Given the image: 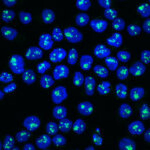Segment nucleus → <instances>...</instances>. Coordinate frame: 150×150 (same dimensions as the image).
<instances>
[{"mask_svg":"<svg viewBox=\"0 0 150 150\" xmlns=\"http://www.w3.org/2000/svg\"><path fill=\"white\" fill-rule=\"evenodd\" d=\"M9 69L14 74H23L25 71V61L19 54L12 55L9 59Z\"/></svg>","mask_w":150,"mask_h":150,"instance_id":"obj_1","label":"nucleus"},{"mask_svg":"<svg viewBox=\"0 0 150 150\" xmlns=\"http://www.w3.org/2000/svg\"><path fill=\"white\" fill-rule=\"evenodd\" d=\"M63 35L65 36L66 40L68 42L72 43V44H77V43H80L83 40V34L75 27H66L63 30Z\"/></svg>","mask_w":150,"mask_h":150,"instance_id":"obj_2","label":"nucleus"},{"mask_svg":"<svg viewBox=\"0 0 150 150\" xmlns=\"http://www.w3.org/2000/svg\"><path fill=\"white\" fill-rule=\"evenodd\" d=\"M67 97H68L67 89H66V87L62 86V85L55 87L51 93L52 102L55 104H60L61 102H63L65 99H67Z\"/></svg>","mask_w":150,"mask_h":150,"instance_id":"obj_3","label":"nucleus"},{"mask_svg":"<svg viewBox=\"0 0 150 150\" xmlns=\"http://www.w3.org/2000/svg\"><path fill=\"white\" fill-rule=\"evenodd\" d=\"M40 119L35 115H30L24 119L23 126L28 130V131H35L40 127Z\"/></svg>","mask_w":150,"mask_h":150,"instance_id":"obj_4","label":"nucleus"},{"mask_svg":"<svg viewBox=\"0 0 150 150\" xmlns=\"http://www.w3.org/2000/svg\"><path fill=\"white\" fill-rule=\"evenodd\" d=\"M68 75H69L68 67L64 64H59L57 66H55L52 73V77L54 78V80H60V79L67 78Z\"/></svg>","mask_w":150,"mask_h":150,"instance_id":"obj_5","label":"nucleus"},{"mask_svg":"<svg viewBox=\"0 0 150 150\" xmlns=\"http://www.w3.org/2000/svg\"><path fill=\"white\" fill-rule=\"evenodd\" d=\"M25 57L28 60H31V61L39 60L43 57V50L40 47L30 46L25 51Z\"/></svg>","mask_w":150,"mask_h":150,"instance_id":"obj_6","label":"nucleus"},{"mask_svg":"<svg viewBox=\"0 0 150 150\" xmlns=\"http://www.w3.org/2000/svg\"><path fill=\"white\" fill-rule=\"evenodd\" d=\"M38 45L42 50H50L53 46V39L52 36L49 33H43L42 35H40L39 39H38Z\"/></svg>","mask_w":150,"mask_h":150,"instance_id":"obj_7","label":"nucleus"},{"mask_svg":"<svg viewBox=\"0 0 150 150\" xmlns=\"http://www.w3.org/2000/svg\"><path fill=\"white\" fill-rule=\"evenodd\" d=\"M66 55H67V51L64 48H55L50 53L49 59L51 60L52 63H58V62H61L66 57Z\"/></svg>","mask_w":150,"mask_h":150,"instance_id":"obj_8","label":"nucleus"},{"mask_svg":"<svg viewBox=\"0 0 150 150\" xmlns=\"http://www.w3.org/2000/svg\"><path fill=\"white\" fill-rule=\"evenodd\" d=\"M90 27L96 33H103L108 27V22L106 20H101V19H92L90 21Z\"/></svg>","mask_w":150,"mask_h":150,"instance_id":"obj_9","label":"nucleus"},{"mask_svg":"<svg viewBox=\"0 0 150 150\" xmlns=\"http://www.w3.org/2000/svg\"><path fill=\"white\" fill-rule=\"evenodd\" d=\"M128 131L130 132V134L132 135H140L144 132L145 130V126L142 123V121H139V120H135L131 123L128 124L127 127Z\"/></svg>","mask_w":150,"mask_h":150,"instance_id":"obj_10","label":"nucleus"},{"mask_svg":"<svg viewBox=\"0 0 150 150\" xmlns=\"http://www.w3.org/2000/svg\"><path fill=\"white\" fill-rule=\"evenodd\" d=\"M77 111L83 116H89L93 112V104L89 101H82L77 105Z\"/></svg>","mask_w":150,"mask_h":150,"instance_id":"obj_11","label":"nucleus"},{"mask_svg":"<svg viewBox=\"0 0 150 150\" xmlns=\"http://www.w3.org/2000/svg\"><path fill=\"white\" fill-rule=\"evenodd\" d=\"M145 70H146L145 64H143L140 61H136L130 66V68L128 69V71H129V73H131V75H133V76L138 77L145 73Z\"/></svg>","mask_w":150,"mask_h":150,"instance_id":"obj_12","label":"nucleus"},{"mask_svg":"<svg viewBox=\"0 0 150 150\" xmlns=\"http://www.w3.org/2000/svg\"><path fill=\"white\" fill-rule=\"evenodd\" d=\"M96 81L92 76H87L84 79V89H85V93L87 96H92L95 90Z\"/></svg>","mask_w":150,"mask_h":150,"instance_id":"obj_13","label":"nucleus"},{"mask_svg":"<svg viewBox=\"0 0 150 150\" xmlns=\"http://www.w3.org/2000/svg\"><path fill=\"white\" fill-rule=\"evenodd\" d=\"M118 148L120 150H135L136 149V142L131 138L124 137L118 142Z\"/></svg>","mask_w":150,"mask_h":150,"instance_id":"obj_14","label":"nucleus"},{"mask_svg":"<svg viewBox=\"0 0 150 150\" xmlns=\"http://www.w3.org/2000/svg\"><path fill=\"white\" fill-rule=\"evenodd\" d=\"M1 34L7 40H14L18 35L17 29L10 27V26H2L1 27Z\"/></svg>","mask_w":150,"mask_h":150,"instance_id":"obj_15","label":"nucleus"},{"mask_svg":"<svg viewBox=\"0 0 150 150\" xmlns=\"http://www.w3.org/2000/svg\"><path fill=\"white\" fill-rule=\"evenodd\" d=\"M51 142H52V139H51V137L49 136V134H43L36 139L35 144L39 149L45 150L50 146Z\"/></svg>","mask_w":150,"mask_h":150,"instance_id":"obj_16","label":"nucleus"},{"mask_svg":"<svg viewBox=\"0 0 150 150\" xmlns=\"http://www.w3.org/2000/svg\"><path fill=\"white\" fill-rule=\"evenodd\" d=\"M93 52L96 57L99 58V59H102V58H106V57L109 56L110 53H111V50L103 44H97L95 47H94Z\"/></svg>","mask_w":150,"mask_h":150,"instance_id":"obj_17","label":"nucleus"},{"mask_svg":"<svg viewBox=\"0 0 150 150\" xmlns=\"http://www.w3.org/2000/svg\"><path fill=\"white\" fill-rule=\"evenodd\" d=\"M106 43L109 44L110 46L119 48L123 43V37L120 33H114V34H112L110 37H108L106 39Z\"/></svg>","mask_w":150,"mask_h":150,"instance_id":"obj_18","label":"nucleus"},{"mask_svg":"<svg viewBox=\"0 0 150 150\" xmlns=\"http://www.w3.org/2000/svg\"><path fill=\"white\" fill-rule=\"evenodd\" d=\"M144 94H145V90L143 87L136 86V87H133L131 90H130L129 97L132 101H139L143 98Z\"/></svg>","mask_w":150,"mask_h":150,"instance_id":"obj_19","label":"nucleus"},{"mask_svg":"<svg viewBox=\"0 0 150 150\" xmlns=\"http://www.w3.org/2000/svg\"><path fill=\"white\" fill-rule=\"evenodd\" d=\"M118 114L123 119H127L130 116H132L133 114V110L131 108V106L128 103H123L120 105L119 109H118Z\"/></svg>","mask_w":150,"mask_h":150,"instance_id":"obj_20","label":"nucleus"},{"mask_svg":"<svg viewBox=\"0 0 150 150\" xmlns=\"http://www.w3.org/2000/svg\"><path fill=\"white\" fill-rule=\"evenodd\" d=\"M93 63V58L89 54H83L80 57V68L83 71H87L91 68Z\"/></svg>","mask_w":150,"mask_h":150,"instance_id":"obj_21","label":"nucleus"},{"mask_svg":"<svg viewBox=\"0 0 150 150\" xmlns=\"http://www.w3.org/2000/svg\"><path fill=\"white\" fill-rule=\"evenodd\" d=\"M52 115H53V117L56 118V119H58V120L63 119V118H65L67 116L66 107H64V106L59 105V104H58L57 106H55V107L53 108Z\"/></svg>","mask_w":150,"mask_h":150,"instance_id":"obj_22","label":"nucleus"},{"mask_svg":"<svg viewBox=\"0 0 150 150\" xmlns=\"http://www.w3.org/2000/svg\"><path fill=\"white\" fill-rule=\"evenodd\" d=\"M22 80L25 84L27 85H31L33 84L36 80V75L35 72L32 69H27L24 71V73L22 74Z\"/></svg>","mask_w":150,"mask_h":150,"instance_id":"obj_23","label":"nucleus"},{"mask_svg":"<svg viewBox=\"0 0 150 150\" xmlns=\"http://www.w3.org/2000/svg\"><path fill=\"white\" fill-rule=\"evenodd\" d=\"M90 17L87 13H84V12H81V13L77 14L76 17H75V23L76 25H78L79 27H84L87 24L90 22Z\"/></svg>","mask_w":150,"mask_h":150,"instance_id":"obj_24","label":"nucleus"},{"mask_svg":"<svg viewBox=\"0 0 150 150\" xmlns=\"http://www.w3.org/2000/svg\"><path fill=\"white\" fill-rule=\"evenodd\" d=\"M72 130L77 133V134H82V133L85 132L86 130V125H85V122L83 121L82 119H76L75 122L72 124Z\"/></svg>","mask_w":150,"mask_h":150,"instance_id":"obj_25","label":"nucleus"},{"mask_svg":"<svg viewBox=\"0 0 150 150\" xmlns=\"http://www.w3.org/2000/svg\"><path fill=\"white\" fill-rule=\"evenodd\" d=\"M41 17H42V20L44 23L50 24L54 21L55 13L51 9H44V10L42 11V13H41Z\"/></svg>","mask_w":150,"mask_h":150,"instance_id":"obj_26","label":"nucleus"},{"mask_svg":"<svg viewBox=\"0 0 150 150\" xmlns=\"http://www.w3.org/2000/svg\"><path fill=\"white\" fill-rule=\"evenodd\" d=\"M72 123L69 119L67 118H63V119L60 120L59 124H58V127H59V130L63 133H68L70 130L72 129Z\"/></svg>","mask_w":150,"mask_h":150,"instance_id":"obj_27","label":"nucleus"},{"mask_svg":"<svg viewBox=\"0 0 150 150\" xmlns=\"http://www.w3.org/2000/svg\"><path fill=\"white\" fill-rule=\"evenodd\" d=\"M54 84V78L50 75H42L40 78V86L44 89H48Z\"/></svg>","mask_w":150,"mask_h":150,"instance_id":"obj_28","label":"nucleus"},{"mask_svg":"<svg viewBox=\"0 0 150 150\" xmlns=\"http://www.w3.org/2000/svg\"><path fill=\"white\" fill-rule=\"evenodd\" d=\"M116 96L119 99H125L127 96V86L123 83H118L115 86Z\"/></svg>","mask_w":150,"mask_h":150,"instance_id":"obj_29","label":"nucleus"},{"mask_svg":"<svg viewBox=\"0 0 150 150\" xmlns=\"http://www.w3.org/2000/svg\"><path fill=\"white\" fill-rule=\"evenodd\" d=\"M30 137H31V133L29 132L27 129L26 130H19L15 135V139L17 140L19 143H23V142L27 141V140H29Z\"/></svg>","mask_w":150,"mask_h":150,"instance_id":"obj_30","label":"nucleus"},{"mask_svg":"<svg viewBox=\"0 0 150 150\" xmlns=\"http://www.w3.org/2000/svg\"><path fill=\"white\" fill-rule=\"evenodd\" d=\"M137 12L141 17L143 18H149L150 16V5L149 3H143L137 7Z\"/></svg>","mask_w":150,"mask_h":150,"instance_id":"obj_31","label":"nucleus"},{"mask_svg":"<svg viewBox=\"0 0 150 150\" xmlns=\"http://www.w3.org/2000/svg\"><path fill=\"white\" fill-rule=\"evenodd\" d=\"M111 83L108 81H103L97 86V92L99 95H107L110 92Z\"/></svg>","mask_w":150,"mask_h":150,"instance_id":"obj_32","label":"nucleus"},{"mask_svg":"<svg viewBox=\"0 0 150 150\" xmlns=\"http://www.w3.org/2000/svg\"><path fill=\"white\" fill-rule=\"evenodd\" d=\"M105 64L107 66L108 70L110 71H115L118 68V59L112 56H108L105 58Z\"/></svg>","mask_w":150,"mask_h":150,"instance_id":"obj_33","label":"nucleus"},{"mask_svg":"<svg viewBox=\"0 0 150 150\" xmlns=\"http://www.w3.org/2000/svg\"><path fill=\"white\" fill-rule=\"evenodd\" d=\"M15 18V12L11 9H5L1 13V20L4 22H10Z\"/></svg>","mask_w":150,"mask_h":150,"instance_id":"obj_34","label":"nucleus"},{"mask_svg":"<svg viewBox=\"0 0 150 150\" xmlns=\"http://www.w3.org/2000/svg\"><path fill=\"white\" fill-rule=\"evenodd\" d=\"M93 71L95 74H97L101 78H106L109 75V71L106 67L102 66V65H96L93 67Z\"/></svg>","mask_w":150,"mask_h":150,"instance_id":"obj_35","label":"nucleus"},{"mask_svg":"<svg viewBox=\"0 0 150 150\" xmlns=\"http://www.w3.org/2000/svg\"><path fill=\"white\" fill-rule=\"evenodd\" d=\"M19 20L23 25H27L30 24L32 21V14L30 12H25V11H20L19 12Z\"/></svg>","mask_w":150,"mask_h":150,"instance_id":"obj_36","label":"nucleus"},{"mask_svg":"<svg viewBox=\"0 0 150 150\" xmlns=\"http://www.w3.org/2000/svg\"><path fill=\"white\" fill-rule=\"evenodd\" d=\"M129 75V71L126 66H120L116 70V76L119 80H125Z\"/></svg>","mask_w":150,"mask_h":150,"instance_id":"obj_37","label":"nucleus"},{"mask_svg":"<svg viewBox=\"0 0 150 150\" xmlns=\"http://www.w3.org/2000/svg\"><path fill=\"white\" fill-rule=\"evenodd\" d=\"M78 60V51L74 48L70 49V51L68 53V57H67V62L69 65H75Z\"/></svg>","mask_w":150,"mask_h":150,"instance_id":"obj_38","label":"nucleus"},{"mask_svg":"<svg viewBox=\"0 0 150 150\" xmlns=\"http://www.w3.org/2000/svg\"><path fill=\"white\" fill-rule=\"evenodd\" d=\"M127 32L130 36H138L141 33V27L137 24H130L127 26Z\"/></svg>","mask_w":150,"mask_h":150,"instance_id":"obj_39","label":"nucleus"},{"mask_svg":"<svg viewBox=\"0 0 150 150\" xmlns=\"http://www.w3.org/2000/svg\"><path fill=\"white\" fill-rule=\"evenodd\" d=\"M84 76L81 71H75L73 76V84L77 87H80L84 83Z\"/></svg>","mask_w":150,"mask_h":150,"instance_id":"obj_40","label":"nucleus"},{"mask_svg":"<svg viewBox=\"0 0 150 150\" xmlns=\"http://www.w3.org/2000/svg\"><path fill=\"white\" fill-rule=\"evenodd\" d=\"M139 114H140V117H141L143 120L149 119V118H150V107H149L148 104L144 103L143 105L140 107Z\"/></svg>","mask_w":150,"mask_h":150,"instance_id":"obj_41","label":"nucleus"},{"mask_svg":"<svg viewBox=\"0 0 150 150\" xmlns=\"http://www.w3.org/2000/svg\"><path fill=\"white\" fill-rule=\"evenodd\" d=\"M116 58L119 59L120 61H122L123 63H127L131 59V54H130V52L125 51V50H120L116 54Z\"/></svg>","mask_w":150,"mask_h":150,"instance_id":"obj_42","label":"nucleus"},{"mask_svg":"<svg viewBox=\"0 0 150 150\" xmlns=\"http://www.w3.org/2000/svg\"><path fill=\"white\" fill-rule=\"evenodd\" d=\"M14 138L11 136V135L7 134L5 135V138H4V142H3V149L4 150H11L14 147Z\"/></svg>","mask_w":150,"mask_h":150,"instance_id":"obj_43","label":"nucleus"},{"mask_svg":"<svg viewBox=\"0 0 150 150\" xmlns=\"http://www.w3.org/2000/svg\"><path fill=\"white\" fill-rule=\"evenodd\" d=\"M125 21L123 18H116L112 22V28L117 31H123L125 29Z\"/></svg>","mask_w":150,"mask_h":150,"instance_id":"obj_44","label":"nucleus"},{"mask_svg":"<svg viewBox=\"0 0 150 150\" xmlns=\"http://www.w3.org/2000/svg\"><path fill=\"white\" fill-rule=\"evenodd\" d=\"M76 7L80 11H87L91 7V1H89V0H77Z\"/></svg>","mask_w":150,"mask_h":150,"instance_id":"obj_45","label":"nucleus"},{"mask_svg":"<svg viewBox=\"0 0 150 150\" xmlns=\"http://www.w3.org/2000/svg\"><path fill=\"white\" fill-rule=\"evenodd\" d=\"M52 39L53 41H56V42H60V41L63 40V32L60 29V27H55L52 31Z\"/></svg>","mask_w":150,"mask_h":150,"instance_id":"obj_46","label":"nucleus"},{"mask_svg":"<svg viewBox=\"0 0 150 150\" xmlns=\"http://www.w3.org/2000/svg\"><path fill=\"white\" fill-rule=\"evenodd\" d=\"M58 130H59V127H58V124L53 121H49L46 125V131L49 135H55L57 134Z\"/></svg>","mask_w":150,"mask_h":150,"instance_id":"obj_47","label":"nucleus"},{"mask_svg":"<svg viewBox=\"0 0 150 150\" xmlns=\"http://www.w3.org/2000/svg\"><path fill=\"white\" fill-rule=\"evenodd\" d=\"M104 17H105L107 20H114V19L117 18V15H118V12L115 10V9H112V8H108V9H105L104 10V13H103Z\"/></svg>","mask_w":150,"mask_h":150,"instance_id":"obj_48","label":"nucleus"},{"mask_svg":"<svg viewBox=\"0 0 150 150\" xmlns=\"http://www.w3.org/2000/svg\"><path fill=\"white\" fill-rule=\"evenodd\" d=\"M52 143L55 146H63L66 144V138L63 135H59V134H55L52 138Z\"/></svg>","mask_w":150,"mask_h":150,"instance_id":"obj_49","label":"nucleus"},{"mask_svg":"<svg viewBox=\"0 0 150 150\" xmlns=\"http://www.w3.org/2000/svg\"><path fill=\"white\" fill-rule=\"evenodd\" d=\"M51 67V64L48 61H42L40 63L37 64V72L39 74H44L47 70H49V68Z\"/></svg>","mask_w":150,"mask_h":150,"instance_id":"obj_50","label":"nucleus"},{"mask_svg":"<svg viewBox=\"0 0 150 150\" xmlns=\"http://www.w3.org/2000/svg\"><path fill=\"white\" fill-rule=\"evenodd\" d=\"M140 62L143 64H149L150 62V50H143L140 54Z\"/></svg>","mask_w":150,"mask_h":150,"instance_id":"obj_51","label":"nucleus"},{"mask_svg":"<svg viewBox=\"0 0 150 150\" xmlns=\"http://www.w3.org/2000/svg\"><path fill=\"white\" fill-rule=\"evenodd\" d=\"M13 80V76L9 72H2L0 74V81L2 83H10Z\"/></svg>","mask_w":150,"mask_h":150,"instance_id":"obj_52","label":"nucleus"},{"mask_svg":"<svg viewBox=\"0 0 150 150\" xmlns=\"http://www.w3.org/2000/svg\"><path fill=\"white\" fill-rule=\"evenodd\" d=\"M16 87H17V85H16L15 83H9L8 85H6L2 90L4 91V93H11V92H13V91H15Z\"/></svg>","mask_w":150,"mask_h":150,"instance_id":"obj_53","label":"nucleus"},{"mask_svg":"<svg viewBox=\"0 0 150 150\" xmlns=\"http://www.w3.org/2000/svg\"><path fill=\"white\" fill-rule=\"evenodd\" d=\"M92 138H93L94 144H95L96 146H100V145H102L103 139L99 134H97V133H94V134L92 135Z\"/></svg>","mask_w":150,"mask_h":150,"instance_id":"obj_54","label":"nucleus"},{"mask_svg":"<svg viewBox=\"0 0 150 150\" xmlns=\"http://www.w3.org/2000/svg\"><path fill=\"white\" fill-rule=\"evenodd\" d=\"M97 3L99 4V6L103 7V8H105V9H108L111 7L112 1H111V0H98Z\"/></svg>","mask_w":150,"mask_h":150,"instance_id":"obj_55","label":"nucleus"},{"mask_svg":"<svg viewBox=\"0 0 150 150\" xmlns=\"http://www.w3.org/2000/svg\"><path fill=\"white\" fill-rule=\"evenodd\" d=\"M142 29H143V31L145 33L150 34V19L149 18H147L144 20L143 24H142Z\"/></svg>","mask_w":150,"mask_h":150,"instance_id":"obj_56","label":"nucleus"},{"mask_svg":"<svg viewBox=\"0 0 150 150\" xmlns=\"http://www.w3.org/2000/svg\"><path fill=\"white\" fill-rule=\"evenodd\" d=\"M2 3L7 7H11V6L15 5V4L17 3V1H16V0H3Z\"/></svg>","mask_w":150,"mask_h":150,"instance_id":"obj_57","label":"nucleus"},{"mask_svg":"<svg viewBox=\"0 0 150 150\" xmlns=\"http://www.w3.org/2000/svg\"><path fill=\"white\" fill-rule=\"evenodd\" d=\"M144 140L147 142V143H149L150 142V130L147 129V130H144Z\"/></svg>","mask_w":150,"mask_h":150,"instance_id":"obj_58","label":"nucleus"},{"mask_svg":"<svg viewBox=\"0 0 150 150\" xmlns=\"http://www.w3.org/2000/svg\"><path fill=\"white\" fill-rule=\"evenodd\" d=\"M23 150H35V146L31 143H27L23 146Z\"/></svg>","mask_w":150,"mask_h":150,"instance_id":"obj_59","label":"nucleus"},{"mask_svg":"<svg viewBox=\"0 0 150 150\" xmlns=\"http://www.w3.org/2000/svg\"><path fill=\"white\" fill-rule=\"evenodd\" d=\"M3 98H4V91L0 90V99H1V100H3Z\"/></svg>","mask_w":150,"mask_h":150,"instance_id":"obj_60","label":"nucleus"},{"mask_svg":"<svg viewBox=\"0 0 150 150\" xmlns=\"http://www.w3.org/2000/svg\"><path fill=\"white\" fill-rule=\"evenodd\" d=\"M95 148H94L93 146H87V147H85V150H94Z\"/></svg>","mask_w":150,"mask_h":150,"instance_id":"obj_61","label":"nucleus"},{"mask_svg":"<svg viewBox=\"0 0 150 150\" xmlns=\"http://www.w3.org/2000/svg\"><path fill=\"white\" fill-rule=\"evenodd\" d=\"M12 149H13V150H18V149H19V147H17V146H14Z\"/></svg>","mask_w":150,"mask_h":150,"instance_id":"obj_62","label":"nucleus"},{"mask_svg":"<svg viewBox=\"0 0 150 150\" xmlns=\"http://www.w3.org/2000/svg\"><path fill=\"white\" fill-rule=\"evenodd\" d=\"M95 131L99 133V132H100V128H98V127H97V128H96V129H95Z\"/></svg>","mask_w":150,"mask_h":150,"instance_id":"obj_63","label":"nucleus"}]
</instances>
